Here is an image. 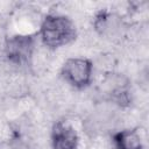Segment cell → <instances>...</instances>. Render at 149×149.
Instances as JSON below:
<instances>
[{"instance_id":"obj_3","label":"cell","mask_w":149,"mask_h":149,"mask_svg":"<svg viewBox=\"0 0 149 149\" xmlns=\"http://www.w3.org/2000/svg\"><path fill=\"white\" fill-rule=\"evenodd\" d=\"M33 47L34 42L31 36H13L6 43V55L12 62L16 64H23L29 61L33 52Z\"/></svg>"},{"instance_id":"obj_1","label":"cell","mask_w":149,"mask_h":149,"mask_svg":"<svg viewBox=\"0 0 149 149\" xmlns=\"http://www.w3.org/2000/svg\"><path fill=\"white\" fill-rule=\"evenodd\" d=\"M41 36L44 44L50 48L65 45L76 36L74 24L63 15H49L42 23Z\"/></svg>"},{"instance_id":"obj_6","label":"cell","mask_w":149,"mask_h":149,"mask_svg":"<svg viewBox=\"0 0 149 149\" xmlns=\"http://www.w3.org/2000/svg\"><path fill=\"white\" fill-rule=\"evenodd\" d=\"M95 28L101 35L112 37L121 31V20L114 14L101 13L95 20Z\"/></svg>"},{"instance_id":"obj_5","label":"cell","mask_w":149,"mask_h":149,"mask_svg":"<svg viewBox=\"0 0 149 149\" xmlns=\"http://www.w3.org/2000/svg\"><path fill=\"white\" fill-rule=\"evenodd\" d=\"M78 144V135L76 130L63 122L55 125L52 130L54 149H76Z\"/></svg>"},{"instance_id":"obj_2","label":"cell","mask_w":149,"mask_h":149,"mask_svg":"<svg viewBox=\"0 0 149 149\" xmlns=\"http://www.w3.org/2000/svg\"><path fill=\"white\" fill-rule=\"evenodd\" d=\"M64 78L76 87H84L90 84L92 76V65L84 58L68 59L63 66Z\"/></svg>"},{"instance_id":"obj_4","label":"cell","mask_w":149,"mask_h":149,"mask_svg":"<svg viewBox=\"0 0 149 149\" xmlns=\"http://www.w3.org/2000/svg\"><path fill=\"white\" fill-rule=\"evenodd\" d=\"M102 84V90L105 94L114 102L122 105L128 102V84L122 76L112 74L108 76Z\"/></svg>"},{"instance_id":"obj_8","label":"cell","mask_w":149,"mask_h":149,"mask_svg":"<svg viewBox=\"0 0 149 149\" xmlns=\"http://www.w3.org/2000/svg\"><path fill=\"white\" fill-rule=\"evenodd\" d=\"M9 149H30V148L23 142H15V143H13L10 146Z\"/></svg>"},{"instance_id":"obj_7","label":"cell","mask_w":149,"mask_h":149,"mask_svg":"<svg viewBox=\"0 0 149 149\" xmlns=\"http://www.w3.org/2000/svg\"><path fill=\"white\" fill-rule=\"evenodd\" d=\"M115 149H143L141 137L135 130H121L114 135Z\"/></svg>"}]
</instances>
